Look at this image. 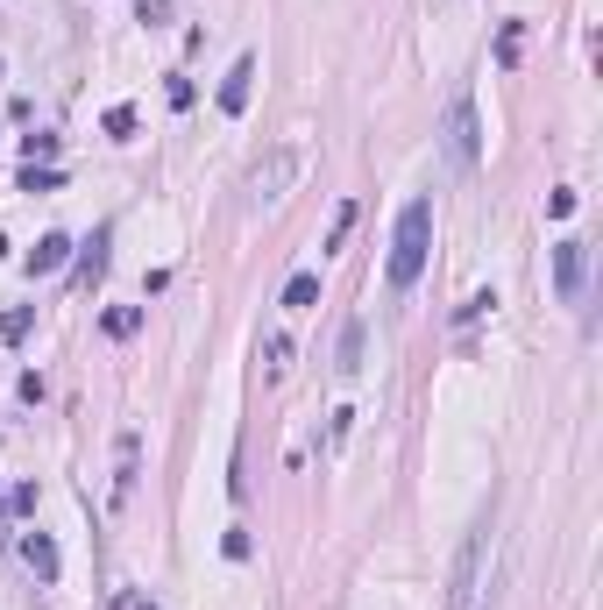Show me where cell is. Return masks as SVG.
Listing matches in <instances>:
<instances>
[{
	"instance_id": "cell-18",
	"label": "cell",
	"mask_w": 603,
	"mask_h": 610,
	"mask_svg": "<svg viewBox=\"0 0 603 610\" xmlns=\"http://www.w3.org/2000/svg\"><path fill=\"white\" fill-rule=\"evenodd\" d=\"M8 511L29 518V511H36V483H15V490H8Z\"/></svg>"
},
{
	"instance_id": "cell-14",
	"label": "cell",
	"mask_w": 603,
	"mask_h": 610,
	"mask_svg": "<svg viewBox=\"0 0 603 610\" xmlns=\"http://www.w3.org/2000/svg\"><path fill=\"white\" fill-rule=\"evenodd\" d=\"M100 128H107L114 142H128V135H135V107H107V114H100Z\"/></svg>"
},
{
	"instance_id": "cell-11",
	"label": "cell",
	"mask_w": 603,
	"mask_h": 610,
	"mask_svg": "<svg viewBox=\"0 0 603 610\" xmlns=\"http://www.w3.org/2000/svg\"><path fill=\"white\" fill-rule=\"evenodd\" d=\"M29 327H36V313H29V305H15V313H0V341H8V348H22V341H29Z\"/></svg>"
},
{
	"instance_id": "cell-7",
	"label": "cell",
	"mask_w": 603,
	"mask_h": 610,
	"mask_svg": "<svg viewBox=\"0 0 603 610\" xmlns=\"http://www.w3.org/2000/svg\"><path fill=\"white\" fill-rule=\"evenodd\" d=\"M22 561H29V575H36V582H57V575H64V561H57V540H50V532H22Z\"/></svg>"
},
{
	"instance_id": "cell-5",
	"label": "cell",
	"mask_w": 603,
	"mask_h": 610,
	"mask_svg": "<svg viewBox=\"0 0 603 610\" xmlns=\"http://www.w3.org/2000/svg\"><path fill=\"white\" fill-rule=\"evenodd\" d=\"M582 277H589V242H561L554 249V291L568 305H582Z\"/></svg>"
},
{
	"instance_id": "cell-20",
	"label": "cell",
	"mask_w": 603,
	"mask_h": 610,
	"mask_svg": "<svg viewBox=\"0 0 603 610\" xmlns=\"http://www.w3.org/2000/svg\"><path fill=\"white\" fill-rule=\"evenodd\" d=\"M263 355H270V369H284V362H291V341H284V334H270V341H263Z\"/></svg>"
},
{
	"instance_id": "cell-15",
	"label": "cell",
	"mask_w": 603,
	"mask_h": 610,
	"mask_svg": "<svg viewBox=\"0 0 603 610\" xmlns=\"http://www.w3.org/2000/svg\"><path fill=\"white\" fill-rule=\"evenodd\" d=\"M135 327H142V313H135V305H114V313H107V334H114V341H128Z\"/></svg>"
},
{
	"instance_id": "cell-12",
	"label": "cell",
	"mask_w": 603,
	"mask_h": 610,
	"mask_svg": "<svg viewBox=\"0 0 603 610\" xmlns=\"http://www.w3.org/2000/svg\"><path fill=\"white\" fill-rule=\"evenodd\" d=\"M348 227H355V199H341V206H334V227H327V242H320V256H334V249L348 242Z\"/></svg>"
},
{
	"instance_id": "cell-6",
	"label": "cell",
	"mask_w": 603,
	"mask_h": 610,
	"mask_svg": "<svg viewBox=\"0 0 603 610\" xmlns=\"http://www.w3.org/2000/svg\"><path fill=\"white\" fill-rule=\"evenodd\" d=\"M249 93H256V57H235L213 100H220V114H242V107H249Z\"/></svg>"
},
{
	"instance_id": "cell-13",
	"label": "cell",
	"mask_w": 603,
	"mask_h": 610,
	"mask_svg": "<svg viewBox=\"0 0 603 610\" xmlns=\"http://www.w3.org/2000/svg\"><path fill=\"white\" fill-rule=\"evenodd\" d=\"M107 242H114V235H107V227H100V235L86 242V256H79V277H86V284H93V277L107 270Z\"/></svg>"
},
{
	"instance_id": "cell-17",
	"label": "cell",
	"mask_w": 603,
	"mask_h": 610,
	"mask_svg": "<svg viewBox=\"0 0 603 610\" xmlns=\"http://www.w3.org/2000/svg\"><path fill=\"white\" fill-rule=\"evenodd\" d=\"M575 206H582V192H568V185H561V192H547V213H554V220H568Z\"/></svg>"
},
{
	"instance_id": "cell-2",
	"label": "cell",
	"mask_w": 603,
	"mask_h": 610,
	"mask_svg": "<svg viewBox=\"0 0 603 610\" xmlns=\"http://www.w3.org/2000/svg\"><path fill=\"white\" fill-rule=\"evenodd\" d=\"M426 249H433V199H405L398 227H391V291H412L419 270H426Z\"/></svg>"
},
{
	"instance_id": "cell-9",
	"label": "cell",
	"mask_w": 603,
	"mask_h": 610,
	"mask_svg": "<svg viewBox=\"0 0 603 610\" xmlns=\"http://www.w3.org/2000/svg\"><path fill=\"white\" fill-rule=\"evenodd\" d=\"M64 256H71V235H43V242L29 249V277H50V270H64Z\"/></svg>"
},
{
	"instance_id": "cell-21",
	"label": "cell",
	"mask_w": 603,
	"mask_h": 610,
	"mask_svg": "<svg viewBox=\"0 0 603 610\" xmlns=\"http://www.w3.org/2000/svg\"><path fill=\"white\" fill-rule=\"evenodd\" d=\"M128 610H157V603H128Z\"/></svg>"
},
{
	"instance_id": "cell-16",
	"label": "cell",
	"mask_w": 603,
	"mask_h": 610,
	"mask_svg": "<svg viewBox=\"0 0 603 610\" xmlns=\"http://www.w3.org/2000/svg\"><path fill=\"white\" fill-rule=\"evenodd\" d=\"M64 178L57 171H36V164H22V192H57Z\"/></svg>"
},
{
	"instance_id": "cell-4",
	"label": "cell",
	"mask_w": 603,
	"mask_h": 610,
	"mask_svg": "<svg viewBox=\"0 0 603 610\" xmlns=\"http://www.w3.org/2000/svg\"><path fill=\"white\" fill-rule=\"evenodd\" d=\"M447 157H455V171H476V157H483V128H476V100L469 93H455L447 100Z\"/></svg>"
},
{
	"instance_id": "cell-8",
	"label": "cell",
	"mask_w": 603,
	"mask_h": 610,
	"mask_svg": "<svg viewBox=\"0 0 603 610\" xmlns=\"http://www.w3.org/2000/svg\"><path fill=\"white\" fill-rule=\"evenodd\" d=\"M320 305V270H291V284H284V313H313Z\"/></svg>"
},
{
	"instance_id": "cell-10",
	"label": "cell",
	"mask_w": 603,
	"mask_h": 610,
	"mask_svg": "<svg viewBox=\"0 0 603 610\" xmlns=\"http://www.w3.org/2000/svg\"><path fill=\"white\" fill-rule=\"evenodd\" d=\"M334 369H341V376H355V369H362V320H348V327H341V348H334Z\"/></svg>"
},
{
	"instance_id": "cell-3",
	"label": "cell",
	"mask_w": 603,
	"mask_h": 610,
	"mask_svg": "<svg viewBox=\"0 0 603 610\" xmlns=\"http://www.w3.org/2000/svg\"><path fill=\"white\" fill-rule=\"evenodd\" d=\"M306 171V157L298 149H270V157H256L249 164V178H242V206L249 213H263V206H277L284 192H291V178Z\"/></svg>"
},
{
	"instance_id": "cell-19",
	"label": "cell",
	"mask_w": 603,
	"mask_h": 610,
	"mask_svg": "<svg viewBox=\"0 0 603 610\" xmlns=\"http://www.w3.org/2000/svg\"><path fill=\"white\" fill-rule=\"evenodd\" d=\"M490 305H497V298H490V291H476V298L462 305V313H455V327H469V320H483V313H490Z\"/></svg>"
},
{
	"instance_id": "cell-1",
	"label": "cell",
	"mask_w": 603,
	"mask_h": 610,
	"mask_svg": "<svg viewBox=\"0 0 603 610\" xmlns=\"http://www.w3.org/2000/svg\"><path fill=\"white\" fill-rule=\"evenodd\" d=\"M490 561H497V525L483 518L462 554H455V575H447V610H490Z\"/></svg>"
}]
</instances>
